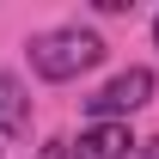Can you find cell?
I'll return each instance as SVG.
<instances>
[{
    "mask_svg": "<svg viewBox=\"0 0 159 159\" xmlns=\"http://www.w3.org/2000/svg\"><path fill=\"white\" fill-rule=\"evenodd\" d=\"M141 159H159V141H147V147H141Z\"/></svg>",
    "mask_w": 159,
    "mask_h": 159,
    "instance_id": "cell-6",
    "label": "cell"
},
{
    "mask_svg": "<svg viewBox=\"0 0 159 159\" xmlns=\"http://www.w3.org/2000/svg\"><path fill=\"white\" fill-rule=\"evenodd\" d=\"M104 61V37L92 31V25H55V31H43V37H31V67H37V80H80L86 67H98Z\"/></svg>",
    "mask_w": 159,
    "mask_h": 159,
    "instance_id": "cell-1",
    "label": "cell"
},
{
    "mask_svg": "<svg viewBox=\"0 0 159 159\" xmlns=\"http://www.w3.org/2000/svg\"><path fill=\"white\" fill-rule=\"evenodd\" d=\"M147 98H153V67H122L110 86H98L86 98V116L92 122H122V116H135Z\"/></svg>",
    "mask_w": 159,
    "mask_h": 159,
    "instance_id": "cell-2",
    "label": "cell"
},
{
    "mask_svg": "<svg viewBox=\"0 0 159 159\" xmlns=\"http://www.w3.org/2000/svg\"><path fill=\"white\" fill-rule=\"evenodd\" d=\"M37 159H67V141H49V147H43Z\"/></svg>",
    "mask_w": 159,
    "mask_h": 159,
    "instance_id": "cell-5",
    "label": "cell"
},
{
    "mask_svg": "<svg viewBox=\"0 0 159 159\" xmlns=\"http://www.w3.org/2000/svg\"><path fill=\"white\" fill-rule=\"evenodd\" d=\"M141 141L129 135V122H92L80 129V141H67V159H129Z\"/></svg>",
    "mask_w": 159,
    "mask_h": 159,
    "instance_id": "cell-3",
    "label": "cell"
},
{
    "mask_svg": "<svg viewBox=\"0 0 159 159\" xmlns=\"http://www.w3.org/2000/svg\"><path fill=\"white\" fill-rule=\"evenodd\" d=\"M31 129V98H25V86L12 74H0V141H12Z\"/></svg>",
    "mask_w": 159,
    "mask_h": 159,
    "instance_id": "cell-4",
    "label": "cell"
},
{
    "mask_svg": "<svg viewBox=\"0 0 159 159\" xmlns=\"http://www.w3.org/2000/svg\"><path fill=\"white\" fill-rule=\"evenodd\" d=\"M153 43H159V12H153Z\"/></svg>",
    "mask_w": 159,
    "mask_h": 159,
    "instance_id": "cell-7",
    "label": "cell"
}]
</instances>
